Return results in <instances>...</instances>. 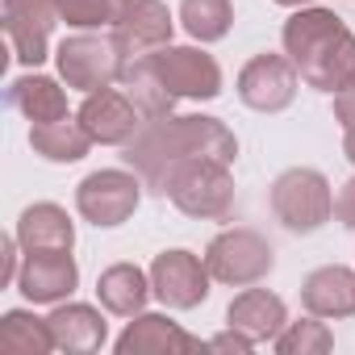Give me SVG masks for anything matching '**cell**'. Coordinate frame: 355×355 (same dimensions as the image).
Wrapping results in <instances>:
<instances>
[{"label": "cell", "mask_w": 355, "mask_h": 355, "mask_svg": "<svg viewBox=\"0 0 355 355\" xmlns=\"http://www.w3.org/2000/svg\"><path fill=\"white\" fill-rule=\"evenodd\" d=\"M201 343L167 322L163 313H134V322L117 338V355H175V351H197Z\"/></svg>", "instance_id": "cell-15"}, {"label": "cell", "mask_w": 355, "mask_h": 355, "mask_svg": "<svg viewBox=\"0 0 355 355\" xmlns=\"http://www.w3.org/2000/svg\"><path fill=\"white\" fill-rule=\"evenodd\" d=\"M30 142L42 159L51 163H80L92 146V134L84 130V121L76 117H63V121H46V125H34L30 130Z\"/></svg>", "instance_id": "cell-22"}, {"label": "cell", "mask_w": 355, "mask_h": 355, "mask_svg": "<svg viewBox=\"0 0 355 355\" xmlns=\"http://www.w3.org/2000/svg\"><path fill=\"white\" fill-rule=\"evenodd\" d=\"M17 247H21V243H17V234L0 243V259H5V268H0V288L17 284V272H21V268H17Z\"/></svg>", "instance_id": "cell-29"}, {"label": "cell", "mask_w": 355, "mask_h": 355, "mask_svg": "<svg viewBox=\"0 0 355 355\" xmlns=\"http://www.w3.org/2000/svg\"><path fill=\"white\" fill-rule=\"evenodd\" d=\"M284 55L318 92L355 88V34L330 9H297L284 21Z\"/></svg>", "instance_id": "cell-2"}, {"label": "cell", "mask_w": 355, "mask_h": 355, "mask_svg": "<svg viewBox=\"0 0 355 355\" xmlns=\"http://www.w3.org/2000/svg\"><path fill=\"white\" fill-rule=\"evenodd\" d=\"M330 347H334V334H330L322 322H313V318L288 322V326L276 334V351H280V355H326Z\"/></svg>", "instance_id": "cell-26"}, {"label": "cell", "mask_w": 355, "mask_h": 355, "mask_svg": "<svg viewBox=\"0 0 355 355\" xmlns=\"http://www.w3.org/2000/svg\"><path fill=\"white\" fill-rule=\"evenodd\" d=\"M55 21H63L59 0H5V34L26 67H38L46 59Z\"/></svg>", "instance_id": "cell-11"}, {"label": "cell", "mask_w": 355, "mask_h": 355, "mask_svg": "<svg viewBox=\"0 0 355 355\" xmlns=\"http://www.w3.org/2000/svg\"><path fill=\"white\" fill-rule=\"evenodd\" d=\"M301 301L313 318H351L355 313V272L351 268H318L301 284Z\"/></svg>", "instance_id": "cell-17"}, {"label": "cell", "mask_w": 355, "mask_h": 355, "mask_svg": "<svg viewBox=\"0 0 355 355\" xmlns=\"http://www.w3.org/2000/svg\"><path fill=\"white\" fill-rule=\"evenodd\" d=\"M171 13L163 0H134L125 9V17L113 26V42L121 51V59H138L146 51H159L171 42Z\"/></svg>", "instance_id": "cell-14"}, {"label": "cell", "mask_w": 355, "mask_h": 355, "mask_svg": "<svg viewBox=\"0 0 355 355\" xmlns=\"http://www.w3.org/2000/svg\"><path fill=\"white\" fill-rule=\"evenodd\" d=\"M205 268L214 280L247 288V284H259L276 268V255H272V243L255 230H222L205 247Z\"/></svg>", "instance_id": "cell-7"}, {"label": "cell", "mask_w": 355, "mask_h": 355, "mask_svg": "<svg viewBox=\"0 0 355 355\" xmlns=\"http://www.w3.org/2000/svg\"><path fill=\"white\" fill-rule=\"evenodd\" d=\"M272 214H276V222L284 230L313 234L334 214L330 180H326L322 171H313V167H288V171H280L276 184H272Z\"/></svg>", "instance_id": "cell-4"}, {"label": "cell", "mask_w": 355, "mask_h": 355, "mask_svg": "<svg viewBox=\"0 0 355 355\" xmlns=\"http://www.w3.org/2000/svg\"><path fill=\"white\" fill-rule=\"evenodd\" d=\"M51 334H55V351H101L105 347V318L92 305H59L51 318Z\"/></svg>", "instance_id": "cell-20"}, {"label": "cell", "mask_w": 355, "mask_h": 355, "mask_svg": "<svg viewBox=\"0 0 355 355\" xmlns=\"http://www.w3.org/2000/svg\"><path fill=\"white\" fill-rule=\"evenodd\" d=\"M55 63H59V76L67 80V88H80V92H101L109 88L113 80H121V51L113 38H96V34H76V38H63L59 51H55Z\"/></svg>", "instance_id": "cell-8"}, {"label": "cell", "mask_w": 355, "mask_h": 355, "mask_svg": "<svg viewBox=\"0 0 355 355\" xmlns=\"http://www.w3.org/2000/svg\"><path fill=\"white\" fill-rule=\"evenodd\" d=\"M180 26L197 42H218L234 26V5L230 0H180Z\"/></svg>", "instance_id": "cell-24"}, {"label": "cell", "mask_w": 355, "mask_h": 355, "mask_svg": "<svg viewBox=\"0 0 355 355\" xmlns=\"http://www.w3.org/2000/svg\"><path fill=\"white\" fill-rule=\"evenodd\" d=\"M138 201H142V175L134 167L130 171H121V167L92 171L76 189V209L92 226H121V222H130Z\"/></svg>", "instance_id": "cell-6"}, {"label": "cell", "mask_w": 355, "mask_h": 355, "mask_svg": "<svg viewBox=\"0 0 355 355\" xmlns=\"http://www.w3.org/2000/svg\"><path fill=\"white\" fill-rule=\"evenodd\" d=\"M334 218L347 226V230H355V175L338 189V197H334Z\"/></svg>", "instance_id": "cell-28"}, {"label": "cell", "mask_w": 355, "mask_h": 355, "mask_svg": "<svg viewBox=\"0 0 355 355\" xmlns=\"http://www.w3.org/2000/svg\"><path fill=\"white\" fill-rule=\"evenodd\" d=\"M239 138L226 130V121L205 117V113H167L142 121V130L125 142V163L142 175V184L155 193H167V180L175 167H184L193 159H218L234 163Z\"/></svg>", "instance_id": "cell-1"}, {"label": "cell", "mask_w": 355, "mask_h": 355, "mask_svg": "<svg viewBox=\"0 0 355 355\" xmlns=\"http://www.w3.org/2000/svg\"><path fill=\"white\" fill-rule=\"evenodd\" d=\"M17 243H21V251H71L76 247V226H71L67 209L42 201V205H30L17 218Z\"/></svg>", "instance_id": "cell-18"}, {"label": "cell", "mask_w": 355, "mask_h": 355, "mask_svg": "<svg viewBox=\"0 0 355 355\" xmlns=\"http://www.w3.org/2000/svg\"><path fill=\"white\" fill-rule=\"evenodd\" d=\"M226 322H230L234 330H243L251 343H268V338L276 343V334L284 330L288 313H284V301H280L276 293H268V288H247V293H239V297L230 301Z\"/></svg>", "instance_id": "cell-16"}, {"label": "cell", "mask_w": 355, "mask_h": 355, "mask_svg": "<svg viewBox=\"0 0 355 355\" xmlns=\"http://www.w3.org/2000/svg\"><path fill=\"white\" fill-rule=\"evenodd\" d=\"M171 205L189 214V218H201V222H222L230 218L234 209V180H230V163H218V159H193L184 167H175V175L167 180V193Z\"/></svg>", "instance_id": "cell-3"}, {"label": "cell", "mask_w": 355, "mask_h": 355, "mask_svg": "<svg viewBox=\"0 0 355 355\" xmlns=\"http://www.w3.org/2000/svg\"><path fill=\"white\" fill-rule=\"evenodd\" d=\"M9 105L17 113H26L34 125L67 117V92L51 76H21V80H13L9 84Z\"/></svg>", "instance_id": "cell-21"}, {"label": "cell", "mask_w": 355, "mask_h": 355, "mask_svg": "<svg viewBox=\"0 0 355 355\" xmlns=\"http://www.w3.org/2000/svg\"><path fill=\"white\" fill-rule=\"evenodd\" d=\"M0 351H9V355H46V351H55L51 322L34 318L30 309H9L0 318Z\"/></svg>", "instance_id": "cell-23"}, {"label": "cell", "mask_w": 355, "mask_h": 355, "mask_svg": "<svg viewBox=\"0 0 355 355\" xmlns=\"http://www.w3.org/2000/svg\"><path fill=\"white\" fill-rule=\"evenodd\" d=\"M150 76L175 96V101H214L222 92V67L214 55L197 51V46H159V51H146L138 55Z\"/></svg>", "instance_id": "cell-5"}, {"label": "cell", "mask_w": 355, "mask_h": 355, "mask_svg": "<svg viewBox=\"0 0 355 355\" xmlns=\"http://www.w3.org/2000/svg\"><path fill=\"white\" fill-rule=\"evenodd\" d=\"M334 117L343 121V150L355 163V88H347V92L334 96Z\"/></svg>", "instance_id": "cell-27"}, {"label": "cell", "mask_w": 355, "mask_h": 355, "mask_svg": "<svg viewBox=\"0 0 355 355\" xmlns=\"http://www.w3.org/2000/svg\"><path fill=\"white\" fill-rule=\"evenodd\" d=\"M150 293H155V288H150V276H146L142 268H134V263H113V268H105L101 280H96L101 305H105L109 313H117V318L142 313Z\"/></svg>", "instance_id": "cell-19"}, {"label": "cell", "mask_w": 355, "mask_h": 355, "mask_svg": "<svg viewBox=\"0 0 355 355\" xmlns=\"http://www.w3.org/2000/svg\"><path fill=\"white\" fill-rule=\"evenodd\" d=\"M209 347H214V351H234V355H247L255 343H251L243 330H234V326H230L226 334H214V338H209Z\"/></svg>", "instance_id": "cell-30"}, {"label": "cell", "mask_w": 355, "mask_h": 355, "mask_svg": "<svg viewBox=\"0 0 355 355\" xmlns=\"http://www.w3.org/2000/svg\"><path fill=\"white\" fill-rule=\"evenodd\" d=\"M76 284H80V268H76L71 251H26L21 272H17V288L34 305H55Z\"/></svg>", "instance_id": "cell-13"}, {"label": "cell", "mask_w": 355, "mask_h": 355, "mask_svg": "<svg viewBox=\"0 0 355 355\" xmlns=\"http://www.w3.org/2000/svg\"><path fill=\"white\" fill-rule=\"evenodd\" d=\"M80 121L92 134V142H101V146H125L142 130L138 105L130 101V92H117V88L88 92L80 105Z\"/></svg>", "instance_id": "cell-12"}, {"label": "cell", "mask_w": 355, "mask_h": 355, "mask_svg": "<svg viewBox=\"0 0 355 355\" xmlns=\"http://www.w3.org/2000/svg\"><path fill=\"white\" fill-rule=\"evenodd\" d=\"M134 0H59L63 21L71 30H101V26H117L125 17V9Z\"/></svg>", "instance_id": "cell-25"}, {"label": "cell", "mask_w": 355, "mask_h": 355, "mask_svg": "<svg viewBox=\"0 0 355 355\" xmlns=\"http://www.w3.org/2000/svg\"><path fill=\"white\" fill-rule=\"evenodd\" d=\"M276 5H284V9H305V0H276Z\"/></svg>", "instance_id": "cell-31"}, {"label": "cell", "mask_w": 355, "mask_h": 355, "mask_svg": "<svg viewBox=\"0 0 355 355\" xmlns=\"http://www.w3.org/2000/svg\"><path fill=\"white\" fill-rule=\"evenodd\" d=\"M239 96L255 113H280L297 96V67L288 55H255L239 71Z\"/></svg>", "instance_id": "cell-10"}, {"label": "cell", "mask_w": 355, "mask_h": 355, "mask_svg": "<svg viewBox=\"0 0 355 355\" xmlns=\"http://www.w3.org/2000/svg\"><path fill=\"white\" fill-rule=\"evenodd\" d=\"M209 268L193 251H163L150 263V288L167 309H197L209 297Z\"/></svg>", "instance_id": "cell-9"}]
</instances>
